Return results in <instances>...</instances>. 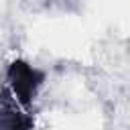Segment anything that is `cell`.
Wrapping results in <instances>:
<instances>
[{"instance_id": "obj_1", "label": "cell", "mask_w": 130, "mask_h": 130, "mask_svg": "<svg viewBox=\"0 0 130 130\" xmlns=\"http://www.w3.org/2000/svg\"><path fill=\"white\" fill-rule=\"evenodd\" d=\"M6 79H8L10 95L20 106H28L35 100V95H37V91L43 83V73L39 69H35L32 65L24 63V61H14L8 67Z\"/></svg>"}]
</instances>
